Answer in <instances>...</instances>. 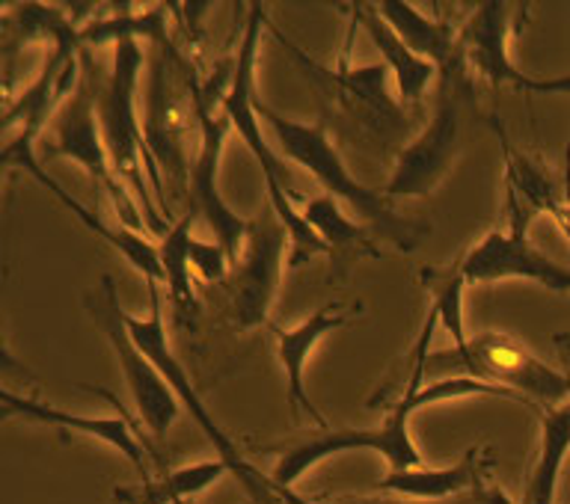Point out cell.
Segmentation results:
<instances>
[{
  "label": "cell",
  "mask_w": 570,
  "mask_h": 504,
  "mask_svg": "<svg viewBox=\"0 0 570 504\" xmlns=\"http://www.w3.org/2000/svg\"><path fill=\"white\" fill-rule=\"evenodd\" d=\"M312 504H315V502H312ZM445 504V502H443ZM449 504H463V496L461 498H454V502H449Z\"/></svg>",
  "instance_id": "cell-29"
},
{
  "label": "cell",
  "mask_w": 570,
  "mask_h": 504,
  "mask_svg": "<svg viewBox=\"0 0 570 504\" xmlns=\"http://www.w3.org/2000/svg\"><path fill=\"white\" fill-rule=\"evenodd\" d=\"M87 312L116 354V363L122 368L125 386L131 392L137 416L142 418V425L155 439H164L178 418L181 404H178L176 392L169 389L167 381H164V374L158 372V365L151 363L149 354H142V347L134 342L128 320H125V309L119 306V288H116L114 276L105 274L96 291L87 294Z\"/></svg>",
  "instance_id": "cell-7"
},
{
  "label": "cell",
  "mask_w": 570,
  "mask_h": 504,
  "mask_svg": "<svg viewBox=\"0 0 570 504\" xmlns=\"http://www.w3.org/2000/svg\"><path fill=\"white\" fill-rule=\"evenodd\" d=\"M488 461H484V448L475 445L470 452L463 454L461 461L445 470H431V466H416V470L404 472H386L374 490L390 493V496H404L416 498V502L428 504H443L454 502V498L466 496L481 475H488Z\"/></svg>",
  "instance_id": "cell-18"
},
{
  "label": "cell",
  "mask_w": 570,
  "mask_h": 504,
  "mask_svg": "<svg viewBox=\"0 0 570 504\" xmlns=\"http://www.w3.org/2000/svg\"><path fill=\"white\" fill-rule=\"evenodd\" d=\"M0 416L3 418H27V422H39V425L62 427V431H71V434L92 436L98 443L110 445L119 454H125L128 461L140 470V475L149 481V448H142V443H137L131 425L125 416H105V418H89L78 416V413H66L60 407H51L45 401L36 398H21V395H12L9 389L0 392Z\"/></svg>",
  "instance_id": "cell-16"
},
{
  "label": "cell",
  "mask_w": 570,
  "mask_h": 504,
  "mask_svg": "<svg viewBox=\"0 0 570 504\" xmlns=\"http://www.w3.org/2000/svg\"><path fill=\"white\" fill-rule=\"evenodd\" d=\"M466 374L481 383L499 386L520 395L529 404H543V409L561 407L570 398V377L556 372L552 365L523 347L508 333H481L470 338L463 350H443V354H428L425 377H452Z\"/></svg>",
  "instance_id": "cell-4"
},
{
  "label": "cell",
  "mask_w": 570,
  "mask_h": 504,
  "mask_svg": "<svg viewBox=\"0 0 570 504\" xmlns=\"http://www.w3.org/2000/svg\"><path fill=\"white\" fill-rule=\"evenodd\" d=\"M570 452V401L541 413V452L525 481L520 504H556L561 463Z\"/></svg>",
  "instance_id": "cell-21"
},
{
  "label": "cell",
  "mask_w": 570,
  "mask_h": 504,
  "mask_svg": "<svg viewBox=\"0 0 570 504\" xmlns=\"http://www.w3.org/2000/svg\"><path fill=\"white\" fill-rule=\"evenodd\" d=\"M223 475H229L223 461H199L167 472V475H158V478L142 481L140 487L114 490V496L119 504H178L199 496Z\"/></svg>",
  "instance_id": "cell-22"
},
{
  "label": "cell",
  "mask_w": 570,
  "mask_h": 504,
  "mask_svg": "<svg viewBox=\"0 0 570 504\" xmlns=\"http://www.w3.org/2000/svg\"><path fill=\"white\" fill-rule=\"evenodd\" d=\"M149 318H134V315L125 312V320H128V329H131L134 342L142 347V354H149L151 363L158 365V372L164 374L167 386L176 392L178 404L187 409V416L194 418V425H199L203 436L212 443L214 452H217V461L226 463V470H229V475H235V481L244 487L249 502L276 504V487L271 484V478L253 470L247 463V457H244L238 445H235V439L217 425V418L212 416V409L205 407L203 395H199V389H196L194 381H190V374H187V368L176 356L173 345H169L167 324H164V315H160V294L155 283L149 285Z\"/></svg>",
  "instance_id": "cell-5"
},
{
  "label": "cell",
  "mask_w": 570,
  "mask_h": 504,
  "mask_svg": "<svg viewBox=\"0 0 570 504\" xmlns=\"http://www.w3.org/2000/svg\"><path fill=\"white\" fill-rule=\"evenodd\" d=\"M262 27H265V7L262 3H253L247 16V27H244V36H240L238 53L232 60V80L226 92H223V113L229 116L232 131L238 134L244 146L253 151L262 176H265L267 199H271V208L279 217V223L288 231L292 238V267H301L303 261H309L312 256L318 253H327V244L315 235L303 211L294 208V190L292 181H288V169L279 160L271 146H267L265 134L258 128V110H256V57H258V39H262Z\"/></svg>",
  "instance_id": "cell-3"
},
{
  "label": "cell",
  "mask_w": 570,
  "mask_h": 504,
  "mask_svg": "<svg viewBox=\"0 0 570 504\" xmlns=\"http://www.w3.org/2000/svg\"><path fill=\"white\" fill-rule=\"evenodd\" d=\"M178 504H187V502H178Z\"/></svg>",
  "instance_id": "cell-30"
},
{
  "label": "cell",
  "mask_w": 570,
  "mask_h": 504,
  "mask_svg": "<svg viewBox=\"0 0 570 504\" xmlns=\"http://www.w3.org/2000/svg\"><path fill=\"white\" fill-rule=\"evenodd\" d=\"M458 265L466 285L532 279L550 291H570V270L543 256L541 249H534L525 235H511L502 229H490L479 244H472L458 258Z\"/></svg>",
  "instance_id": "cell-14"
},
{
  "label": "cell",
  "mask_w": 570,
  "mask_h": 504,
  "mask_svg": "<svg viewBox=\"0 0 570 504\" xmlns=\"http://www.w3.org/2000/svg\"><path fill=\"white\" fill-rule=\"evenodd\" d=\"M466 89L470 83L443 80L431 122L395 158V169L383 187V194L390 199H422L443 185V178L449 176L461 151V101Z\"/></svg>",
  "instance_id": "cell-10"
},
{
  "label": "cell",
  "mask_w": 570,
  "mask_h": 504,
  "mask_svg": "<svg viewBox=\"0 0 570 504\" xmlns=\"http://www.w3.org/2000/svg\"><path fill=\"white\" fill-rule=\"evenodd\" d=\"M80 66H83V75H80L78 89L62 101V107L57 110V119H53V149L62 158L75 160L105 190L110 205H114L116 217H119V226L149 235L140 205L131 196V190L122 185V178L116 176L110 155H107L101 125H98L96 87H92V75H89L87 62H83V53H80Z\"/></svg>",
  "instance_id": "cell-9"
},
{
  "label": "cell",
  "mask_w": 570,
  "mask_h": 504,
  "mask_svg": "<svg viewBox=\"0 0 570 504\" xmlns=\"http://www.w3.org/2000/svg\"><path fill=\"white\" fill-rule=\"evenodd\" d=\"M0 158H3V164L7 167H18L24 169V172H30V176L39 181V185L48 190V194L57 199V202L66 208V211L75 217V220L83 226L87 231H92L98 240H105L107 247L114 249V253H119V256L128 261V265L137 270V274H142V279H146V285H158L164 283V270H160V256H158V247L151 244L146 235H140V231H131L125 229V226H107L101 217H98L96 211H89L87 205H80L78 199L71 194H66L60 187V181L57 178H51L48 172H45L42 167H39V158H36V140L33 137H24V134H12L7 142H3V151H0Z\"/></svg>",
  "instance_id": "cell-13"
},
{
  "label": "cell",
  "mask_w": 570,
  "mask_h": 504,
  "mask_svg": "<svg viewBox=\"0 0 570 504\" xmlns=\"http://www.w3.org/2000/svg\"><path fill=\"white\" fill-rule=\"evenodd\" d=\"M288 240L292 238L274 208H267L262 217L249 220L238 267L232 265L229 306L232 324L238 329H256L267 324L271 306H274L279 283H283V258Z\"/></svg>",
  "instance_id": "cell-11"
},
{
  "label": "cell",
  "mask_w": 570,
  "mask_h": 504,
  "mask_svg": "<svg viewBox=\"0 0 570 504\" xmlns=\"http://www.w3.org/2000/svg\"><path fill=\"white\" fill-rule=\"evenodd\" d=\"M83 62H87L89 75H92V87H96V110L98 125H101V137H105L107 155L114 164L116 176L122 178V185L131 190L137 199L146 220V229L151 235H167L169 226L158 217L155 205H151L149 185L146 176L151 178V187L164 194L160 187V169L149 151V142L140 134V116H137V80H140L142 66V48L134 39L116 45V57L110 71H96L98 66L92 62V51L80 45Z\"/></svg>",
  "instance_id": "cell-1"
},
{
  "label": "cell",
  "mask_w": 570,
  "mask_h": 504,
  "mask_svg": "<svg viewBox=\"0 0 570 504\" xmlns=\"http://www.w3.org/2000/svg\"><path fill=\"white\" fill-rule=\"evenodd\" d=\"M502 140V151H505V185H508V231L511 235H525L529 223L538 217V214H552L559 211L561 196L559 187L552 181L550 169L543 167L541 160L525 158V155H517L511 149L508 137H499Z\"/></svg>",
  "instance_id": "cell-20"
},
{
  "label": "cell",
  "mask_w": 570,
  "mask_h": 504,
  "mask_svg": "<svg viewBox=\"0 0 570 504\" xmlns=\"http://www.w3.org/2000/svg\"><path fill=\"white\" fill-rule=\"evenodd\" d=\"M463 504H514V498L508 496L497 481H490L488 475H481L479 484L463 496Z\"/></svg>",
  "instance_id": "cell-28"
},
{
  "label": "cell",
  "mask_w": 570,
  "mask_h": 504,
  "mask_svg": "<svg viewBox=\"0 0 570 504\" xmlns=\"http://www.w3.org/2000/svg\"><path fill=\"white\" fill-rule=\"evenodd\" d=\"M125 39L134 42H167V7L137 9L131 3L114 7L110 18H89L78 30V42L83 48L92 45H119Z\"/></svg>",
  "instance_id": "cell-23"
},
{
  "label": "cell",
  "mask_w": 570,
  "mask_h": 504,
  "mask_svg": "<svg viewBox=\"0 0 570 504\" xmlns=\"http://www.w3.org/2000/svg\"><path fill=\"white\" fill-rule=\"evenodd\" d=\"M511 3L502 0H488L472 9V16L461 24L463 30V51H466V66L479 71L490 87H514L517 92H568L570 96V75L568 78H529L520 71L508 53V33H511Z\"/></svg>",
  "instance_id": "cell-12"
},
{
  "label": "cell",
  "mask_w": 570,
  "mask_h": 504,
  "mask_svg": "<svg viewBox=\"0 0 570 504\" xmlns=\"http://www.w3.org/2000/svg\"><path fill=\"white\" fill-rule=\"evenodd\" d=\"M256 110L267 122L285 158L306 169L324 187V194L338 199V202H345L347 214L363 223L365 229L372 231V238L390 240L392 247L404 249V253L416 247L419 238L428 231L425 223L401 217L392 208L390 196L377 194L374 187L356 181L345 160H342V155H338V149L333 146V140L327 137L324 125L297 122V119L276 113V110L265 107L262 101L256 105Z\"/></svg>",
  "instance_id": "cell-2"
},
{
  "label": "cell",
  "mask_w": 570,
  "mask_h": 504,
  "mask_svg": "<svg viewBox=\"0 0 570 504\" xmlns=\"http://www.w3.org/2000/svg\"><path fill=\"white\" fill-rule=\"evenodd\" d=\"M413 404L404 395L399 404L392 407V413L383 418V425L377 427H327L321 434H312L301 443L288 445L279 461L271 470V484L276 493H283L285 504H312L306 498L294 496L288 490L294 487V481L303 478L315 463L327 461V457H338L347 452H374L381 454L383 461L390 463V472H404L422 466L413 436H410V418H413Z\"/></svg>",
  "instance_id": "cell-6"
},
{
  "label": "cell",
  "mask_w": 570,
  "mask_h": 504,
  "mask_svg": "<svg viewBox=\"0 0 570 504\" xmlns=\"http://www.w3.org/2000/svg\"><path fill=\"white\" fill-rule=\"evenodd\" d=\"M212 80L196 87V122H199V146L194 164L187 169V199L190 211H196L208 223L214 240L229 253L232 265L238 261L244 240H247L249 220L229 208L220 194V158L226 146V134L232 131L229 116L223 113V92L212 96Z\"/></svg>",
  "instance_id": "cell-8"
},
{
  "label": "cell",
  "mask_w": 570,
  "mask_h": 504,
  "mask_svg": "<svg viewBox=\"0 0 570 504\" xmlns=\"http://www.w3.org/2000/svg\"><path fill=\"white\" fill-rule=\"evenodd\" d=\"M374 9L386 18V24L407 42L410 51L434 62L443 80L452 83H466V51H463V30L452 21L425 16L422 9L407 3V0H381Z\"/></svg>",
  "instance_id": "cell-15"
},
{
  "label": "cell",
  "mask_w": 570,
  "mask_h": 504,
  "mask_svg": "<svg viewBox=\"0 0 570 504\" xmlns=\"http://www.w3.org/2000/svg\"><path fill=\"white\" fill-rule=\"evenodd\" d=\"M199 220V214L190 211L169 226V231L160 238L158 256H160V270H164V283L181 312H196V294L194 283H190V240H194V223Z\"/></svg>",
  "instance_id": "cell-24"
},
{
  "label": "cell",
  "mask_w": 570,
  "mask_h": 504,
  "mask_svg": "<svg viewBox=\"0 0 570 504\" xmlns=\"http://www.w3.org/2000/svg\"><path fill=\"white\" fill-rule=\"evenodd\" d=\"M303 217L315 229V235L327 244L330 256L342 253L345 247H360L368 249V253L377 249L372 244V231L365 229L363 223H354L351 214L342 211V202L333 196H312L309 202L303 205Z\"/></svg>",
  "instance_id": "cell-26"
},
{
  "label": "cell",
  "mask_w": 570,
  "mask_h": 504,
  "mask_svg": "<svg viewBox=\"0 0 570 504\" xmlns=\"http://www.w3.org/2000/svg\"><path fill=\"white\" fill-rule=\"evenodd\" d=\"M347 320H354V312L342 306V303H327L318 312H312L309 318L297 324V327H274L276 356H279V365H283L285 377H288V401H292V409L294 413L306 409V416L315 418V425L321 431H327V422L321 418L318 409L312 407L306 386H303V372H306V363H309L312 350H315L321 338L333 333V329H342Z\"/></svg>",
  "instance_id": "cell-17"
},
{
  "label": "cell",
  "mask_w": 570,
  "mask_h": 504,
  "mask_svg": "<svg viewBox=\"0 0 570 504\" xmlns=\"http://www.w3.org/2000/svg\"><path fill=\"white\" fill-rule=\"evenodd\" d=\"M422 285L431 294V309L436 312V320L452 336L454 350H463V347L470 345V336H466V327H463V291H466V279H463L458 258L449 267H425L422 270Z\"/></svg>",
  "instance_id": "cell-25"
},
{
  "label": "cell",
  "mask_w": 570,
  "mask_h": 504,
  "mask_svg": "<svg viewBox=\"0 0 570 504\" xmlns=\"http://www.w3.org/2000/svg\"><path fill=\"white\" fill-rule=\"evenodd\" d=\"M232 258L217 240H190V267L203 276L205 283H223L229 276Z\"/></svg>",
  "instance_id": "cell-27"
},
{
  "label": "cell",
  "mask_w": 570,
  "mask_h": 504,
  "mask_svg": "<svg viewBox=\"0 0 570 504\" xmlns=\"http://www.w3.org/2000/svg\"><path fill=\"white\" fill-rule=\"evenodd\" d=\"M354 21L365 30V36L372 39V45L381 51L383 62L390 66L395 87H399L401 105H419L425 96V87L440 75L434 62H428L425 57H419L416 51H410L407 42L401 39L386 18L374 9V3H356L351 7Z\"/></svg>",
  "instance_id": "cell-19"
}]
</instances>
